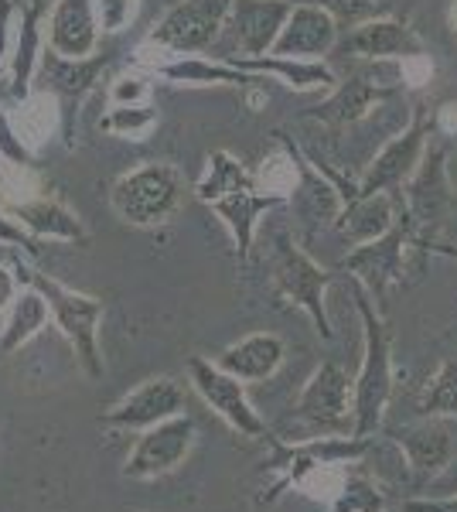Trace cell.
I'll return each mask as SVG.
<instances>
[{"instance_id": "6da1fadb", "label": "cell", "mask_w": 457, "mask_h": 512, "mask_svg": "<svg viewBox=\"0 0 457 512\" xmlns=\"http://www.w3.org/2000/svg\"><path fill=\"white\" fill-rule=\"evenodd\" d=\"M195 198L202 205H209L215 216L222 219V226L229 229L232 243H236L239 260H246L253 253L260 222L270 209L287 205L284 195H273L260 185V178L246 168L239 158H232L229 151H212L205 161L202 178L195 181Z\"/></svg>"}, {"instance_id": "7a4b0ae2", "label": "cell", "mask_w": 457, "mask_h": 512, "mask_svg": "<svg viewBox=\"0 0 457 512\" xmlns=\"http://www.w3.org/2000/svg\"><path fill=\"white\" fill-rule=\"evenodd\" d=\"M355 308L362 318V366L352 379V434L355 437H376L386 407L393 400V335L386 328L382 308L369 297L362 284L352 280Z\"/></svg>"}, {"instance_id": "3957f363", "label": "cell", "mask_w": 457, "mask_h": 512, "mask_svg": "<svg viewBox=\"0 0 457 512\" xmlns=\"http://www.w3.org/2000/svg\"><path fill=\"white\" fill-rule=\"evenodd\" d=\"M14 270L24 274V284L38 287L41 297L48 301L52 325L65 335V342L72 345L82 373L89 379L103 376V352H99V321L106 315L103 297L72 291V287L62 284V280L41 274V270H28V267H14Z\"/></svg>"}, {"instance_id": "277c9868", "label": "cell", "mask_w": 457, "mask_h": 512, "mask_svg": "<svg viewBox=\"0 0 457 512\" xmlns=\"http://www.w3.org/2000/svg\"><path fill=\"white\" fill-rule=\"evenodd\" d=\"M181 192H185V181H181V171L174 164L147 161L113 181L110 205L116 219L127 222V226L154 229L174 216Z\"/></svg>"}, {"instance_id": "5b68a950", "label": "cell", "mask_w": 457, "mask_h": 512, "mask_svg": "<svg viewBox=\"0 0 457 512\" xmlns=\"http://www.w3.org/2000/svg\"><path fill=\"white\" fill-rule=\"evenodd\" d=\"M263 441L273 444V458L267 461V468L273 472V482L267 495L260 502H277L287 489H294L297 482L324 465H355L365 454L372 451V437H345V434H321V437H307V441L284 444L273 434H267Z\"/></svg>"}, {"instance_id": "8992f818", "label": "cell", "mask_w": 457, "mask_h": 512, "mask_svg": "<svg viewBox=\"0 0 457 512\" xmlns=\"http://www.w3.org/2000/svg\"><path fill=\"white\" fill-rule=\"evenodd\" d=\"M403 62H365V69L352 79L338 82L331 96L321 106H314L307 117L324 123V127H355L369 117L376 106L403 96Z\"/></svg>"}, {"instance_id": "52a82bcc", "label": "cell", "mask_w": 457, "mask_h": 512, "mask_svg": "<svg viewBox=\"0 0 457 512\" xmlns=\"http://www.w3.org/2000/svg\"><path fill=\"white\" fill-rule=\"evenodd\" d=\"M270 280H273V287H277V294L284 297L287 304L301 308L324 338H335V328H331V318H328L331 274L321 270L290 236H280L277 243H273Z\"/></svg>"}, {"instance_id": "ba28073f", "label": "cell", "mask_w": 457, "mask_h": 512, "mask_svg": "<svg viewBox=\"0 0 457 512\" xmlns=\"http://www.w3.org/2000/svg\"><path fill=\"white\" fill-rule=\"evenodd\" d=\"M232 0H178L151 28L147 45L168 55H202L226 31Z\"/></svg>"}, {"instance_id": "9c48e42d", "label": "cell", "mask_w": 457, "mask_h": 512, "mask_svg": "<svg viewBox=\"0 0 457 512\" xmlns=\"http://www.w3.org/2000/svg\"><path fill=\"white\" fill-rule=\"evenodd\" d=\"M413 239H417V226H413V219L403 212L400 222H396L386 236L372 239V243H362V246H352L342 260V270H348L355 284H362L372 301L379 304L389 287L403 284L406 253H410Z\"/></svg>"}, {"instance_id": "30bf717a", "label": "cell", "mask_w": 457, "mask_h": 512, "mask_svg": "<svg viewBox=\"0 0 457 512\" xmlns=\"http://www.w3.org/2000/svg\"><path fill=\"white\" fill-rule=\"evenodd\" d=\"M195 441L198 427L188 414H178L157 427H147V431H140L134 451L123 461V478H130V482H154V478L178 472L188 461Z\"/></svg>"}, {"instance_id": "8fae6325", "label": "cell", "mask_w": 457, "mask_h": 512, "mask_svg": "<svg viewBox=\"0 0 457 512\" xmlns=\"http://www.w3.org/2000/svg\"><path fill=\"white\" fill-rule=\"evenodd\" d=\"M430 130H434V117L427 113V106L413 110L410 127L400 130L386 147L369 161L365 175L359 178V195H376V192H396L406 181L413 178L417 164L427 154L430 144Z\"/></svg>"}, {"instance_id": "7c38bea8", "label": "cell", "mask_w": 457, "mask_h": 512, "mask_svg": "<svg viewBox=\"0 0 457 512\" xmlns=\"http://www.w3.org/2000/svg\"><path fill=\"white\" fill-rule=\"evenodd\" d=\"M188 376L195 393L215 410V417H222L239 437H267L270 427L263 424V417L256 414V407L246 396V383L236 376H229L226 369H219L212 359H191Z\"/></svg>"}, {"instance_id": "4fadbf2b", "label": "cell", "mask_w": 457, "mask_h": 512, "mask_svg": "<svg viewBox=\"0 0 457 512\" xmlns=\"http://www.w3.org/2000/svg\"><path fill=\"white\" fill-rule=\"evenodd\" d=\"M297 417L324 434L352 431V379L335 359H324L297 396Z\"/></svg>"}, {"instance_id": "5bb4252c", "label": "cell", "mask_w": 457, "mask_h": 512, "mask_svg": "<svg viewBox=\"0 0 457 512\" xmlns=\"http://www.w3.org/2000/svg\"><path fill=\"white\" fill-rule=\"evenodd\" d=\"M178 414H185L181 383H174L171 376H154L134 386L127 396H120L103 414V424L116 427V431H147V427H157Z\"/></svg>"}, {"instance_id": "9a60e30c", "label": "cell", "mask_w": 457, "mask_h": 512, "mask_svg": "<svg viewBox=\"0 0 457 512\" xmlns=\"http://www.w3.org/2000/svg\"><path fill=\"white\" fill-rule=\"evenodd\" d=\"M280 144L290 151V158L297 164V185L294 192L287 195V205L294 209L297 222L304 229H324V226H335L338 212H342L345 198H342V188L335 185L324 171L314 164L301 147L294 144L287 134H277Z\"/></svg>"}, {"instance_id": "2e32d148", "label": "cell", "mask_w": 457, "mask_h": 512, "mask_svg": "<svg viewBox=\"0 0 457 512\" xmlns=\"http://www.w3.org/2000/svg\"><path fill=\"white\" fill-rule=\"evenodd\" d=\"M338 21L318 4H294L290 0L287 24L280 28L273 52L280 59H301V62H321L338 48Z\"/></svg>"}, {"instance_id": "e0dca14e", "label": "cell", "mask_w": 457, "mask_h": 512, "mask_svg": "<svg viewBox=\"0 0 457 512\" xmlns=\"http://www.w3.org/2000/svg\"><path fill=\"white\" fill-rule=\"evenodd\" d=\"M338 45H342L345 55H352L359 62H403L427 55L417 31L396 18H369L355 24Z\"/></svg>"}, {"instance_id": "ac0fdd59", "label": "cell", "mask_w": 457, "mask_h": 512, "mask_svg": "<svg viewBox=\"0 0 457 512\" xmlns=\"http://www.w3.org/2000/svg\"><path fill=\"white\" fill-rule=\"evenodd\" d=\"M403 188H406V216L413 219V226L417 229L437 226L440 216L451 209V198H454L451 178H447L444 147L427 144V154H423V161L417 164L413 178Z\"/></svg>"}, {"instance_id": "d6986e66", "label": "cell", "mask_w": 457, "mask_h": 512, "mask_svg": "<svg viewBox=\"0 0 457 512\" xmlns=\"http://www.w3.org/2000/svg\"><path fill=\"white\" fill-rule=\"evenodd\" d=\"M287 14L290 0H232L226 28L236 38L239 52L246 59H256V55L273 52V41L287 24Z\"/></svg>"}, {"instance_id": "ffe728a7", "label": "cell", "mask_w": 457, "mask_h": 512, "mask_svg": "<svg viewBox=\"0 0 457 512\" xmlns=\"http://www.w3.org/2000/svg\"><path fill=\"white\" fill-rule=\"evenodd\" d=\"M48 0H28L18 14V24H14V48H11V62H7V82H11V96L28 99L35 89L31 82L38 76L41 55H45V28H41V18H45Z\"/></svg>"}, {"instance_id": "44dd1931", "label": "cell", "mask_w": 457, "mask_h": 512, "mask_svg": "<svg viewBox=\"0 0 457 512\" xmlns=\"http://www.w3.org/2000/svg\"><path fill=\"white\" fill-rule=\"evenodd\" d=\"M45 41L55 55L65 59H89L99 48V24L93 0H55L48 14Z\"/></svg>"}, {"instance_id": "7402d4cb", "label": "cell", "mask_w": 457, "mask_h": 512, "mask_svg": "<svg viewBox=\"0 0 457 512\" xmlns=\"http://www.w3.org/2000/svg\"><path fill=\"white\" fill-rule=\"evenodd\" d=\"M287 359V345L280 335L273 332H253L243 335L239 342L226 345L219 355H215V366L226 369L229 376L243 379V383H263L284 366Z\"/></svg>"}, {"instance_id": "603a6c76", "label": "cell", "mask_w": 457, "mask_h": 512, "mask_svg": "<svg viewBox=\"0 0 457 512\" xmlns=\"http://www.w3.org/2000/svg\"><path fill=\"white\" fill-rule=\"evenodd\" d=\"M7 212H11L38 243L48 239V243L89 246V229L82 226V219L72 209H65L62 202H55V198H45V195L24 198V202L7 205Z\"/></svg>"}, {"instance_id": "cb8c5ba5", "label": "cell", "mask_w": 457, "mask_h": 512, "mask_svg": "<svg viewBox=\"0 0 457 512\" xmlns=\"http://www.w3.org/2000/svg\"><path fill=\"white\" fill-rule=\"evenodd\" d=\"M106 69V55H89V59H65V55H55L52 48L45 45V55H41L38 76L45 82V93H52L58 99V106L69 103L79 106L86 99L89 89L96 86L99 72Z\"/></svg>"}, {"instance_id": "d4e9b609", "label": "cell", "mask_w": 457, "mask_h": 512, "mask_svg": "<svg viewBox=\"0 0 457 512\" xmlns=\"http://www.w3.org/2000/svg\"><path fill=\"white\" fill-rule=\"evenodd\" d=\"M403 212L396 209L393 192H376V195H355L352 202L342 205L335 219V229L342 233L345 243L362 246L372 243V239L386 236L389 229L400 222Z\"/></svg>"}, {"instance_id": "484cf974", "label": "cell", "mask_w": 457, "mask_h": 512, "mask_svg": "<svg viewBox=\"0 0 457 512\" xmlns=\"http://www.w3.org/2000/svg\"><path fill=\"white\" fill-rule=\"evenodd\" d=\"M396 444H400L406 465L417 475H437L451 465L454 458V437L440 424V417H427L420 424H410L396 431Z\"/></svg>"}, {"instance_id": "4316f807", "label": "cell", "mask_w": 457, "mask_h": 512, "mask_svg": "<svg viewBox=\"0 0 457 512\" xmlns=\"http://www.w3.org/2000/svg\"><path fill=\"white\" fill-rule=\"evenodd\" d=\"M52 321V311H48V301L41 297L38 287H24L18 294V301L7 308V321L0 328V355H14L21 352L24 345L35 335H41Z\"/></svg>"}, {"instance_id": "83f0119b", "label": "cell", "mask_w": 457, "mask_h": 512, "mask_svg": "<svg viewBox=\"0 0 457 512\" xmlns=\"http://www.w3.org/2000/svg\"><path fill=\"white\" fill-rule=\"evenodd\" d=\"M58 120H62L58 99L41 89V93H31L28 99H21V110H18V117H14V127H18L24 144H28L31 151H38V147L58 130Z\"/></svg>"}, {"instance_id": "f1b7e54d", "label": "cell", "mask_w": 457, "mask_h": 512, "mask_svg": "<svg viewBox=\"0 0 457 512\" xmlns=\"http://www.w3.org/2000/svg\"><path fill=\"white\" fill-rule=\"evenodd\" d=\"M423 417H457V359H447L430 376L427 390L420 396Z\"/></svg>"}, {"instance_id": "f546056e", "label": "cell", "mask_w": 457, "mask_h": 512, "mask_svg": "<svg viewBox=\"0 0 457 512\" xmlns=\"http://www.w3.org/2000/svg\"><path fill=\"white\" fill-rule=\"evenodd\" d=\"M157 127V110L151 103L140 106H110V113L103 117V130L123 140H144Z\"/></svg>"}, {"instance_id": "4dcf8cb0", "label": "cell", "mask_w": 457, "mask_h": 512, "mask_svg": "<svg viewBox=\"0 0 457 512\" xmlns=\"http://www.w3.org/2000/svg\"><path fill=\"white\" fill-rule=\"evenodd\" d=\"M386 499L369 478L348 475V482L342 485V492L335 495V502L328 506V512H382Z\"/></svg>"}, {"instance_id": "1f68e13d", "label": "cell", "mask_w": 457, "mask_h": 512, "mask_svg": "<svg viewBox=\"0 0 457 512\" xmlns=\"http://www.w3.org/2000/svg\"><path fill=\"white\" fill-rule=\"evenodd\" d=\"M99 35H120L137 21L140 0H93Z\"/></svg>"}, {"instance_id": "d6a6232c", "label": "cell", "mask_w": 457, "mask_h": 512, "mask_svg": "<svg viewBox=\"0 0 457 512\" xmlns=\"http://www.w3.org/2000/svg\"><path fill=\"white\" fill-rule=\"evenodd\" d=\"M294 4H318L338 21V28H355V24L376 18L379 0H294Z\"/></svg>"}, {"instance_id": "836d02e7", "label": "cell", "mask_w": 457, "mask_h": 512, "mask_svg": "<svg viewBox=\"0 0 457 512\" xmlns=\"http://www.w3.org/2000/svg\"><path fill=\"white\" fill-rule=\"evenodd\" d=\"M0 161L7 168H35V151L24 144L14 120L4 110H0Z\"/></svg>"}, {"instance_id": "e575fe53", "label": "cell", "mask_w": 457, "mask_h": 512, "mask_svg": "<svg viewBox=\"0 0 457 512\" xmlns=\"http://www.w3.org/2000/svg\"><path fill=\"white\" fill-rule=\"evenodd\" d=\"M151 103V82L137 72H127V76H116L110 86V106H140Z\"/></svg>"}, {"instance_id": "d590c367", "label": "cell", "mask_w": 457, "mask_h": 512, "mask_svg": "<svg viewBox=\"0 0 457 512\" xmlns=\"http://www.w3.org/2000/svg\"><path fill=\"white\" fill-rule=\"evenodd\" d=\"M0 246H14V250L24 253H35L38 250V239L21 226L18 219L11 216L7 209H0Z\"/></svg>"}, {"instance_id": "8d00e7d4", "label": "cell", "mask_w": 457, "mask_h": 512, "mask_svg": "<svg viewBox=\"0 0 457 512\" xmlns=\"http://www.w3.org/2000/svg\"><path fill=\"white\" fill-rule=\"evenodd\" d=\"M14 24H18V11H14V0H0V79L11 62L14 48Z\"/></svg>"}, {"instance_id": "74e56055", "label": "cell", "mask_w": 457, "mask_h": 512, "mask_svg": "<svg viewBox=\"0 0 457 512\" xmlns=\"http://www.w3.org/2000/svg\"><path fill=\"white\" fill-rule=\"evenodd\" d=\"M21 294V280L14 267H0V311H7Z\"/></svg>"}, {"instance_id": "f35d334b", "label": "cell", "mask_w": 457, "mask_h": 512, "mask_svg": "<svg viewBox=\"0 0 457 512\" xmlns=\"http://www.w3.org/2000/svg\"><path fill=\"white\" fill-rule=\"evenodd\" d=\"M403 512H457V495H447V499H410L403 502Z\"/></svg>"}, {"instance_id": "ab89813d", "label": "cell", "mask_w": 457, "mask_h": 512, "mask_svg": "<svg viewBox=\"0 0 457 512\" xmlns=\"http://www.w3.org/2000/svg\"><path fill=\"white\" fill-rule=\"evenodd\" d=\"M4 181H7V164L0 161V195H4Z\"/></svg>"}, {"instance_id": "60d3db41", "label": "cell", "mask_w": 457, "mask_h": 512, "mask_svg": "<svg viewBox=\"0 0 457 512\" xmlns=\"http://www.w3.org/2000/svg\"><path fill=\"white\" fill-rule=\"evenodd\" d=\"M451 28L457 31V0H454V4H451Z\"/></svg>"}]
</instances>
